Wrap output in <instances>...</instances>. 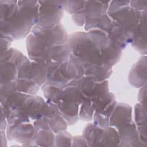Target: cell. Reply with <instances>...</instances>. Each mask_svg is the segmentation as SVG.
Here are the masks:
<instances>
[{
	"label": "cell",
	"instance_id": "15",
	"mask_svg": "<svg viewBox=\"0 0 147 147\" xmlns=\"http://www.w3.org/2000/svg\"><path fill=\"white\" fill-rule=\"evenodd\" d=\"M146 56L142 55L129 71L128 80L136 88H141L146 83Z\"/></svg>",
	"mask_w": 147,
	"mask_h": 147
},
{
	"label": "cell",
	"instance_id": "18",
	"mask_svg": "<svg viewBox=\"0 0 147 147\" xmlns=\"http://www.w3.org/2000/svg\"><path fill=\"white\" fill-rule=\"evenodd\" d=\"M32 96L17 91L10 95L3 102L1 103V110L3 112L7 118L12 110L23 107L27 100Z\"/></svg>",
	"mask_w": 147,
	"mask_h": 147
},
{
	"label": "cell",
	"instance_id": "44",
	"mask_svg": "<svg viewBox=\"0 0 147 147\" xmlns=\"http://www.w3.org/2000/svg\"><path fill=\"white\" fill-rule=\"evenodd\" d=\"M140 90L137 95V99L138 103L144 106H146V86L145 85L142 87L140 88Z\"/></svg>",
	"mask_w": 147,
	"mask_h": 147
},
{
	"label": "cell",
	"instance_id": "12",
	"mask_svg": "<svg viewBox=\"0 0 147 147\" xmlns=\"http://www.w3.org/2000/svg\"><path fill=\"white\" fill-rule=\"evenodd\" d=\"M121 141L120 146H145L141 142L133 121L123 123L117 128Z\"/></svg>",
	"mask_w": 147,
	"mask_h": 147
},
{
	"label": "cell",
	"instance_id": "30",
	"mask_svg": "<svg viewBox=\"0 0 147 147\" xmlns=\"http://www.w3.org/2000/svg\"><path fill=\"white\" fill-rule=\"evenodd\" d=\"M33 141L37 146H55V134L52 129H42L36 132Z\"/></svg>",
	"mask_w": 147,
	"mask_h": 147
},
{
	"label": "cell",
	"instance_id": "13",
	"mask_svg": "<svg viewBox=\"0 0 147 147\" xmlns=\"http://www.w3.org/2000/svg\"><path fill=\"white\" fill-rule=\"evenodd\" d=\"M67 62L52 61L48 66L47 82L54 83L63 88L71 80L67 71Z\"/></svg>",
	"mask_w": 147,
	"mask_h": 147
},
{
	"label": "cell",
	"instance_id": "27",
	"mask_svg": "<svg viewBox=\"0 0 147 147\" xmlns=\"http://www.w3.org/2000/svg\"><path fill=\"white\" fill-rule=\"evenodd\" d=\"M46 100L56 103L61 98L64 88L52 83L46 82L41 87Z\"/></svg>",
	"mask_w": 147,
	"mask_h": 147
},
{
	"label": "cell",
	"instance_id": "47",
	"mask_svg": "<svg viewBox=\"0 0 147 147\" xmlns=\"http://www.w3.org/2000/svg\"><path fill=\"white\" fill-rule=\"evenodd\" d=\"M7 126V120L6 115L2 111L1 113V130H6Z\"/></svg>",
	"mask_w": 147,
	"mask_h": 147
},
{
	"label": "cell",
	"instance_id": "7",
	"mask_svg": "<svg viewBox=\"0 0 147 147\" xmlns=\"http://www.w3.org/2000/svg\"><path fill=\"white\" fill-rule=\"evenodd\" d=\"M26 45L29 58L32 61L44 63L48 65L53 61L51 57L52 45L30 33L26 37Z\"/></svg>",
	"mask_w": 147,
	"mask_h": 147
},
{
	"label": "cell",
	"instance_id": "28",
	"mask_svg": "<svg viewBox=\"0 0 147 147\" xmlns=\"http://www.w3.org/2000/svg\"><path fill=\"white\" fill-rule=\"evenodd\" d=\"M18 11V1H0L1 21L10 20L15 16Z\"/></svg>",
	"mask_w": 147,
	"mask_h": 147
},
{
	"label": "cell",
	"instance_id": "34",
	"mask_svg": "<svg viewBox=\"0 0 147 147\" xmlns=\"http://www.w3.org/2000/svg\"><path fill=\"white\" fill-rule=\"evenodd\" d=\"M7 126L30 122L31 120L24 107L12 110L7 117Z\"/></svg>",
	"mask_w": 147,
	"mask_h": 147
},
{
	"label": "cell",
	"instance_id": "3",
	"mask_svg": "<svg viewBox=\"0 0 147 147\" xmlns=\"http://www.w3.org/2000/svg\"><path fill=\"white\" fill-rule=\"evenodd\" d=\"M67 43L72 54L75 56L88 62L103 63L100 52L90 38L87 32H76L71 34Z\"/></svg>",
	"mask_w": 147,
	"mask_h": 147
},
{
	"label": "cell",
	"instance_id": "26",
	"mask_svg": "<svg viewBox=\"0 0 147 147\" xmlns=\"http://www.w3.org/2000/svg\"><path fill=\"white\" fill-rule=\"evenodd\" d=\"M121 141L117 129L109 126L104 129L103 136L98 146H120Z\"/></svg>",
	"mask_w": 147,
	"mask_h": 147
},
{
	"label": "cell",
	"instance_id": "5",
	"mask_svg": "<svg viewBox=\"0 0 147 147\" xmlns=\"http://www.w3.org/2000/svg\"><path fill=\"white\" fill-rule=\"evenodd\" d=\"M40 5L37 25L51 28L60 24L65 1H38Z\"/></svg>",
	"mask_w": 147,
	"mask_h": 147
},
{
	"label": "cell",
	"instance_id": "29",
	"mask_svg": "<svg viewBox=\"0 0 147 147\" xmlns=\"http://www.w3.org/2000/svg\"><path fill=\"white\" fill-rule=\"evenodd\" d=\"M71 49L68 43L53 45L51 51V57L53 61L67 62L71 55Z\"/></svg>",
	"mask_w": 147,
	"mask_h": 147
},
{
	"label": "cell",
	"instance_id": "2",
	"mask_svg": "<svg viewBox=\"0 0 147 147\" xmlns=\"http://www.w3.org/2000/svg\"><path fill=\"white\" fill-rule=\"evenodd\" d=\"M130 1H110L107 14L121 25L131 44L140 22L141 12L131 7Z\"/></svg>",
	"mask_w": 147,
	"mask_h": 147
},
{
	"label": "cell",
	"instance_id": "20",
	"mask_svg": "<svg viewBox=\"0 0 147 147\" xmlns=\"http://www.w3.org/2000/svg\"><path fill=\"white\" fill-rule=\"evenodd\" d=\"M46 100L39 95H32L23 107L31 121L43 117Z\"/></svg>",
	"mask_w": 147,
	"mask_h": 147
},
{
	"label": "cell",
	"instance_id": "32",
	"mask_svg": "<svg viewBox=\"0 0 147 147\" xmlns=\"http://www.w3.org/2000/svg\"><path fill=\"white\" fill-rule=\"evenodd\" d=\"M16 83L17 91L30 95H36L41 87L29 78H18Z\"/></svg>",
	"mask_w": 147,
	"mask_h": 147
},
{
	"label": "cell",
	"instance_id": "17",
	"mask_svg": "<svg viewBox=\"0 0 147 147\" xmlns=\"http://www.w3.org/2000/svg\"><path fill=\"white\" fill-rule=\"evenodd\" d=\"M132 113V107L129 105L117 103L109 118L110 126L117 128L123 123L133 121Z\"/></svg>",
	"mask_w": 147,
	"mask_h": 147
},
{
	"label": "cell",
	"instance_id": "33",
	"mask_svg": "<svg viewBox=\"0 0 147 147\" xmlns=\"http://www.w3.org/2000/svg\"><path fill=\"white\" fill-rule=\"evenodd\" d=\"M46 118L48 120L51 129L55 134L61 131L66 130L68 124L59 110L51 114L46 117Z\"/></svg>",
	"mask_w": 147,
	"mask_h": 147
},
{
	"label": "cell",
	"instance_id": "6",
	"mask_svg": "<svg viewBox=\"0 0 147 147\" xmlns=\"http://www.w3.org/2000/svg\"><path fill=\"white\" fill-rule=\"evenodd\" d=\"M67 86L76 87L83 96L89 98L92 101L109 92V84L107 80L96 82L86 76L79 79L71 80Z\"/></svg>",
	"mask_w": 147,
	"mask_h": 147
},
{
	"label": "cell",
	"instance_id": "40",
	"mask_svg": "<svg viewBox=\"0 0 147 147\" xmlns=\"http://www.w3.org/2000/svg\"><path fill=\"white\" fill-rule=\"evenodd\" d=\"M13 40L14 38L11 36L1 33V52L9 49Z\"/></svg>",
	"mask_w": 147,
	"mask_h": 147
},
{
	"label": "cell",
	"instance_id": "35",
	"mask_svg": "<svg viewBox=\"0 0 147 147\" xmlns=\"http://www.w3.org/2000/svg\"><path fill=\"white\" fill-rule=\"evenodd\" d=\"M79 110V119L84 121H90L92 119L95 109L92 102L89 98L83 96Z\"/></svg>",
	"mask_w": 147,
	"mask_h": 147
},
{
	"label": "cell",
	"instance_id": "46",
	"mask_svg": "<svg viewBox=\"0 0 147 147\" xmlns=\"http://www.w3.org/2000/svg\"><path fill=\"white\" fill-rule=\"evenodd\" d=\"M72 146H88V145L83 136H76L73 137Z\"/></svg>",
	"mask_w": 147,
	"mask_h": 147
},
{
	"label": "cell",
	"instance_id": "41",
	"mask_svg": "<svg viewBox=\"0 0 147 147\" xmlns=\"http://www.w3.org/2000/svg\"><path fill=\"white\" fill-rule=\"evenodd\" d=\"M72 19L76 25L80 26L84 25L86 21L84 9L72 14Z\"/></svg>",
	"mask_w": 147,
	"mask_h": 147
},
{
	"label": "cell",
	"instance_id": "23",
	"mask_svg": "<svg viewBox=\"0 0 147 147\" xmlns=\"http://www.w3.org/2000/svg\"><path fill=\"white\" fill-rule=\"evenodd\" d=\"M67 71L71 80L79 79L84 76L83 60L71 53L67 63Z\"/></svg>",
	"mask_w": 147,
	"mask_h": 147
},
{
	"label": "cell",
	"instance_id": "48",
	"mask_svg": "<svg viewBox=\"0 0 147 147\" xmlns=\"http://www.w3.org/2000/svg\"><path fill=\"white\" fill-rule=\"evenodd\" d=\"M1 146H7V137L6 130H1Z\"/></svg>",
	"mask_w": 147,
	"mask_h": 147
},
{
	"label": "cell",
	"instance_id": "1",
	"mask_svg": "<svg viewBox=\"0 0 147 147\" xmlns=\"http://www.w3.org/2000/svg\"><path fill=\"white\" fill-rule=\"evenodd\" d=\"M18 11L7 21H1V33L11 36L14 40L28 36L37 25L40 5L38 1H18Z\"/></svg>",
	"mask_w": 147,
	"mask_h": 147
},
{
	"label": "cell",
	"instance_id": "16",
	"mask_svg": "<svg viewBox=\"0 0 147 147\" xmlns=\"http://www.w3.org/2000/svg\"><path fill=\"white\" fill-rule=\"evenodd\" d=\"M130 44L140 54L146 55V11H141L140 22Z\"/></svg>",
	"mask_w": 147,
	"mask_h": 147
},
{
	"label": "cell",
	"instance_id": "8",
	"mask_svg": "<svg viewBox=\"0 0 147 147\" xmlns=\"http://www.w3.org/2000/svg\"><path fill=\"white\" fill-rule=\"evenodd\" d=\"M96 29L106 32L111 39L122 50L125 49L130 44L125 30L119 24L107 14H105L99 18Z\"/></svg>",
	"mask_w": 147,
	"mask_h": 147
},
{
	"label": "cell",
	"instance_id": "21",
	"mask_svg": "<svg viewBox=\"0 0 147 147\" xmlns=\"http://www.w3.org/2000/svg\"><path fill=\"white\" fill-rule=\"evenodd\" d=\"M134 120L140 138L142 142L146 145V108L140 103H137L134 106Z\"/></svg>",
	"mask_w": 147,
	"mask_h": 147
},
{
	"label": "cell",
	"instance_id": "36",
	"mask_svg": "<svg viewBox=\"0 0 147 147\" xmlns=\"http://www.w3.org/2000/svg\"><path fill=\"white\" fill-rule=\"evenodd\" d=\"M72 136L66 130L61 131L55 134V146H72Z\"/></svg>",
	"mask_w": 147,
	"mask_h": 147
},
{
	"label": "cell",
	"instance_id": "4",
	"mask_svg": "<svg viewBox=\"0 0 147 147\" xmlns=\"http://www.w3.org/2000/svg\"><path fill=\"white\" fill-rule=\"evenodd\" d=\"M83 98L82 93L76 87L66 86L61 98L56 102L59 111L69 125L76 123L79 119V106Z\"/></svg>",
	"mask_w": 147,
	"mask_h": 147
},
{
	"label": "cell",
	"instance_id": "42",
	"mask_svg": "<svg viewBox=\"0 0 147 147\" xmlns=\"http://www.w3.org/2000/svg\"><path fill=\"white\" fill-rule=\"evenodd\" d=\"M32 123L36 132L42 129H51L47 119L44 117L33 121Z\"/></svg>",
	"mask_w": 147,
	"mask_h": 147
},
{
	"label": "cell",
	"instance_id": "25",
	"mask_svg": "<svg viewBox=\"0 0 147 147\" xmlns=\"http://www.w3.org/2000/svg\"><path fill=\"white\" fill-rule=\"evenodd\" d=\"M87 33L100 54L111 41V38L106 32L98 29L90 30Z\"/></svg>",
	"mask_w": 147,
	"mask_h": 147
},
{
	"label": "cell",
	"instance_id": "11",
	"mask_svg": "<svg viewBox=\"0 0 147 147\" xmlns=\"http://www.w3.org/2000/svg\"><path fill=\"white\" fill-rule=\"evenodd\" d=\"M6 132L9 141H15L22 144L33 140L36 134L33 124L31 122L7 126Z\"/></svg>",
	"mask_w": 147,
	"mask_h": 147
},
{
	"label": "cell",
	"instance_id": "39",
	"mask_svg": "<svg viewBox=\"0 0 147 147\" xmlns=\"http://www.w3.org/2000/svg\"><path fill=\"white\" fill-rule=\"evenodd\" d=\"M109 117L106 115L95 111L93 115V123L102 129H106L110 126L109 125Z\"/></svg>",
	"mask_w": 147,
	"mask_h": 147
},
{
	"label": "cell",
	"instance_id": "10",
	"mask_svg": "<svg viewBox=\"0 0 147 147\" xmlns=\"http://www.w3.org/2000/svg\"><path fill=\"white\" fill-rule=\"evenodd\" d=\"M110 1H86L84 8L86 21L84 29L86 32L96 28L99 18L107 13Z\"/></svg>",
	"mask_w": 147,
	"mask_h": 147
},
{
	"label": "cell",
	"instance_id": "38",
	"mask_svg": "<svg viewBox=\"0 0 147 147\" xmlns=\"http://www.w3.org/2000/svg\"><path fill=\"white\" fill-rule=\"evenodd\" d=\"M17 91L16 81L10 82L1 84V103L3 102L8 96Z\"/></svg>",
	"mask_w": 147,
	"mask_h": 147
},
{
	"label": "cell",
	"instance_id": "9",
	"mask_svg": "<svg viewBox=\"0 0 147 147\" xmlns=\"http://www.w3.org/2000/svg\"><path fill=\"white\" fill-rule=\"evenodd\" d=\"M31 33L52 45L67 43L69 37L66 29L61 24L51 28L36 25L32 29Z\"/></svg>",
	"mask_w": 147,
	"mask_h": 147
},
{
	"label": "cell",
	"instance_id": "45",
	"mask_svg": "<svg viewBox=\"0 0 147 147\" xmlns=\"http://www.w3.org/2000/svg\"><path fill=\"white\" fill-rule=\"evenodd\" d=\"M14 48H10L7 50L1 52V63L9 62L14 54Z\"/></svg>",
	"mask_w": 147,
	"mask_h": 147
},
{
	"label": "cell",
	"instance_id": "22",
	"mask_svg": "<svg viewBox=\"0 0 147 147\" xmlns=\"http://www.w3.org/2000/svg\"><path fill=\"white\" fill-rule=\"evenodd\" d=\"M104 129L95 125L93 123H89L86 126L82 136L86 140L88 146H98L103 136Z\"/></svg>",
	"mask_w": 147,
	"mask_h": 147
},
{
	"label": "cell",
	"instance_id": "31",
	"mask_svg": "<svg viewBox=\"0 0 147 147\" xmlns=\"http://www.w3.org/2000/svg\"><path fill=\"white\" fill-rule=\"evenodd\" d=\"M18 71L16 65L9 62L1 63V84L16 81Z\"/></svg>",
	"mask_w": 147,
	"mask_h": 147
},
{
	"label": "cell",
	"instance_id": "14",
	"mask_svg": "<svg viewBox=\"0 0 147 147\" xmlns=\"http://www.w3.org/2000/svg\"><path fill=\"white\" fill-rule=\"evenodd\" d=\"M84 67V76L96 82L107 80L113 73L112 66L105 63H95L83 60Z\"/></svg>",
	"mask_w": 147,
	"mask_h": 147
},
{
	"label": "cell",
	"instance_id": "43",
	"mask_svg": "<svg viewBox=\"0 0 147 147\" xmlns=\"http://www.w3.org/2000/svg\"><path fill=\"white\" fill-rule=\"evenodd\" d=\"M130 6L141 12L144 11H146L147 1L146 0L130 1Z\"/></svg>",
	"mask_w": 147,
	"mask_h": 147
},
{
	"label": "cell",
	"instance_id": "37",
	"mask_svg": "<svg viewBox=\"0 0 147 147\" xmlns=\"http://www.w3.org/2000/svg\"><path fill=\"white\" fill-rule=\"evenodd\" d=\"M86 2V1H65L64 9L72 15L84 9Z\"/></svg>",
	"mask_w": 147,
	"mask_h": 147
},
{
	"label": "cell",
	"instance_id": "24",
	"mask_svg": "<svg viewBox=\"0 0 147 147\" xmlns=\"http://www.w3.org/2000/svg\"><path fill=\"white\" fill-rule=\"evenodd\" d=\"M48 66L44 63L32 61L29 79L41 87L47 80Z\"/></svg>",
	"mask_w": 147,
	"mask_h": 147
},
{
	"label": "cell",
	"instance_id": "19",
	"mask_svg": "<svg viewBox=\"0 0 147 147\" xmlns=\"http://www.w3.org/2000/svg\"><path fill=\"white\" fill-rule=\"evenodd\" d=\"M92 102L95 111L100 113L109 118L117 103L115 95L110 92L93 100Z\"/></svg>",
	"mask_w": 147,
	"mask_h": 147
}]
</instances>
